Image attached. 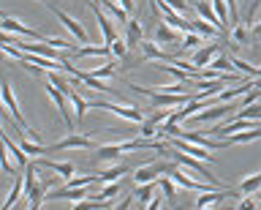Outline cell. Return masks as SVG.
I'll return each mask as SVG.
<instances>
[{
  "instance_id": "1",
  "label": "cell",
  "mask_w": 261,
  "mask_h": 210,
  "mask_svg": "<svg viewBox=\"0 0 261 210\" xmlns=\"http://www.w3.org/2000/svg\"><path fill=\"white\" fill-rule=\"evenodd\" d=\"M128 87H134L136 93H142L144 99H150L152 107H161V109L185 107L188 101L196 99V93H163V90H150V87H142V85H128Z\"/></svg>"
},
{
  "instance_id": "2",
  "label": "cell",
  "mask_w": 261,
  "mask_h": 210,
  "mask_svg": "<svg viewBox=\"0 0 261 210\" xmlns=\"http://www.w3.org/2000/svg\"><path fill=\"white\" fill-rule=\"evenodd\" d=\"M90 109L112 112V115L128 120V123H139V126L144 123V115L139 112V107H122V104H114L112 99H95V101H90Z\"/></svg>"
},
{
  "instance_id": "3",
  "label": "cell",
  "mask_w": 261,
  "mask_h": 210,
  "mask_svg": "<svg viewBox=\"0 0 261 210\" xmlns=\"http://www.w3.org/2000/svg\"><path fill=\"white\" fill-rule=\"evenodd\" d=\"M174 164H169V161H152V164H142L134 172V183L142 185V183H155L161 180V175H171L174 172Z\"/></svg>"
},
{
  "instance_id": "4",
  "label": "cell",
  "mask_w": 261,
  "mask_h": 210,
  "mask_svg": "<svg viewBox=\"0 0 261 210\" xmlns=\"http://www.w3.org/2000/svg\"><path fill=\"white\" fill-rule=\"evenodd\" d=\"M166 156H171V158H174L179 167H185V169H191V172H196V177H204L207 183H212V185H218V189H220V180H218V177H215V175H210L207 169H204V167L199 164L201 158H193V156H188V153L177 150V148H174V153L166 150Z\"/></svg>"
},
{
  "instance_id": "5",
  "label": "cell",
  "mask_w": 261,
  "mask_h": 210,
  "mask_svg": "<svg viewBox=\"0 0 261 210\" xmlns=\"http://www.w3.org/2000/svg\"><path fill=\"white\" fill-rule=\"evenodd\" d=\"M90 148H98L90 136L71 134V136H65V139L55 142V145H46V153H57V150H90Z\"/></svg>"
},
{
  "instance_id": "6",
  "label": "cell",
  "mask_w": 261,
  "mask_h": 210,
  "mask_svg": "<svg viewBox=\"0 0 261 210\" xmlns=\"http://www.w3.org/2000/svg\"><path fill=\"white\" fill-rule=\"evenodd\" d=\"M0 30H6V33H14V36H22V38H36V41H46L44 33H38V30H33L28 25H22L19 19L14 17H3L0 19Z\"/></svg>"
},
{
  "instance_id": "7",
  "label": "cell",
  "mask_w": 261,
  "mask_h": 210,
  "mask_svg": "<svg viewBox=\"0 0 261 210\" xmlns=\"http://www.w3.org/2000/svg\"><path fill=\"white\" fill-rule=\"evenodd\" d=\"M52 11H55V17L60 19V25H65V28H68V30H71V36L76 38L79 44H90V41H87V33H85V28H82L76 19H73V17H68V14H65L63 9H57V6H52Z\"/></svg>"
},
{
  "instance_id": "8",
  "label": "cell",
  "mask_w": 261,
  "mask_h": 210,
  "mask_svg": "<svg viewBox=\"0 0 261 210\" xmlns=\"http://www.w3.org/2000/svg\"><path fill=\"white\" fill-rule=\"evenodd\" d=\"M171 145H174L177 150L188 153V156H193V158H201V161H215V158H212V153H210L207 148H201V145H193V142H185V139H179V136H174V139H171Z\"/></svg>"
},
{
  "instance_id": "9",
  "label": "cell",
  "mask_w": 261,
  "mask_h": 210,
  "mask_svg": "<svg viewBox=\"0 0 261 210\" xmlns=\"http://www.w3.org/2000/svg\"><path fill=\"white\" fill-rule=\"evenodd\" d=\"M95 14V19H98V28H101V33H103V41L106 46H109L112 41H117V33H114V28H112V22H109V14H106L101 6H90Z\"/></svg>"
},
{
  "instance_id": "10",
  "label": "cell",
  "mask_w": 261,
  "mask_h": 210,
  "mask_svg": "<svg viewBox=\"0 0 261 210\" xmlns=\"http://www.w3.org/2000/svg\"><path fill=\"white\" fill-rule=\"evenodd\" d=\"M182 36H185V33L171 30L166 22H161V25L155 28V41H158V44H182Z\"/></svg>"
},
{
  "instance_id": "11",
  "label": "cell",
  "mask_w": 261,
  "mask_h": 210,
  "mask_svg": "<svg viewBox=\"0 0 261 210\" xmlns=\"http://www.w3.org/2000/svg\"><path fill=\"white\" fill-rule=\"evenodd\" d=\"M231 112V107L228 104H212V107H207L204 112H199L196 115V123H212V120H218V118H223Z\"/></svg>"
},
{
  "instance_id": "12",
  "label": "cell",
  "mask_w": 261,
  "mask_h": 210,
  "mask_svg": "<svg viewBox=\"0 0 261 210\" xmlns=\"http://www.w3.org/2000/svg\"><path fill=\"white\" fill-rule=\"evenodd\" d=\"M122 142H117V145H98L95 148V158L98 161H120V156H122Z\"/></svg>"
},
{
  "instance_id": "13",
  "label": "cell",
  "mask_w": 261,
  "mask_h": 210,
  "mask_svg": "<svg viewBox=\"0 0 261 210\" xmlns=\"http://www.w3.org/2000/svg\"><path fill=\"white\" fill-rule=\"evenodd\" d=\"M68 101H71V107H73V118H76V126L82 123V120H85V115H87V109H90V101H85L82 99V96L73 90H68Z\"/></svg>"
},
{
  "instance_id": "14",
  "label": "cell",
  "mask_w": 261,
  "mask_h": 210,
  "mask_svg": "<svg viewBox=\"0 0 261 210\" xmlns=\"http://www.w3.org/2000/svg\"><path fill=\"white\" fill-rule=\"evenodd\" d=\"M218 52H220L218 44H207L204 50H196V52H193V60H191V63H193V66H199V68H201V66H210L212 58H215Z\"/></svg>"
},
{
  "instance_id": "15",
  "label": "cell",
  "mask_w": 261,
  "mask_h": 210,
  "mask_svg": "<svg viewBox=\"0 0 261 210\" xmlns=\"http://www.w3.org/2000/svg\"><path fill=\"white\" fill-rule=\"evenodd\" d=\"M98 175V183H117L122 175H128V164H114L109 169H101V172H95Z\"/></svg>"
},
{
  "instance_id": "16",
  "label": "cell",
  "mask_w": 261,
  "mask_h": 210,
  "mask_svg": "<svg viewBox=\"0 0 261 210\" xmlns=\"http://www.w3.org/2000/svg\"><path fill=\"white\" fill-rule=\"evenodd\" d=\"M142 41H144L142 25H139L136 19H128V33H125V44H128V50H136V46H142Z\"/></svg>"
},
{
  "instance_id": "17",
  "label": "cell",
  "mask_w": 261,
  "mask_h": 210,
  "mask_svg": "<svg viewBox=\"0 0 261 210\" xmlns=\"http://www.w3.org/2000/svg\"><path fill=\"white\" fill-rule=\"evenodd\" d=\"M38 167H46V169H52V172L63 175V177H71V175H73V164H71V161H52V158H41V161H38Z\"/></svg>"
},
{
  "instance_id": "18",
  "label": "cell",
  "mask_w": 261,
  "mask_h": 210,
  "mask_svg": "<svg viewBox=\"0 0 261 210\" xmlns=\"http://www.w3.org/2000/svg\"><path fill=\"white\" fill-rule=\"evenodd\" d=\"M73 58H87V55H95V58H109L112 46H73Z\"/></svg>"
},
{
  "instance_id": "19",
  "label": "cell",
  "mask_w": 261,
  "mask_h": 210,
  "mask_svg": "<svg viewBox=\"0 0 261 210\" xmlns=\"http://www.w3.org/2000/svg\"><path fill=\"white\" fill-rule=\"evenodd\" d=\"M261 189V172H256V175H250V177H245V180L240 183V191L242 197H256V191Z\"/></svg>"
},
{
  "instance_id": "20",
  "label": "cell",
  "mask_w": 261,
  "mask_h": 210,
  "mask_svg": "<svg viewBox=\"0 0 261 210\" xmlns=\"http://www.w3.org/2000/svg\"><path fill=\"white\" fill-rule=\"evenodd\" d=\"M98 6L109 14V17H114V19H120V22H128V11L122 9L120 3H114V0H98Z\"/></svg>"
},
{
  "instance_id": "21",
  "label": "cell",
  "mask_w": 261,
  "mask_h": 210,
  "mask_svg": "<svg viewBox=\"0 0 261 210\" xmlns=\"http://www.w3.org/2000/svg\"><path fill=\"white\" fill-rule=\"evenodd\" d=\"M193 33H199V36H204V38H215V36H218V28L210 25L207 19H201L199 14H196V19H193Z\"/></svg>"
},
{
  "instance_id": "22",
  "label": "cell",
  "mask_w": 261,
  "mask_h": 210,
  "mask_svg": "<svg viewBox=\"0 0 261 210\" xmlns=\"http://www.w3.org/2000/svg\"><path fill=\"white\" fill-rule=\"evenodd\" d=\"M196 14H199L201 19H207L210 25H215L218 30H223V25H220V19H218V14L212 11V6H210V3H199V6H196Z\"/></svg>"
},
{
  "instance_id": "23",
  "label": "cell",
  "mask_w": 261,
  "mask_h": 210,
  "mask_svg": "<svg viewBox=\"0 0 261 210\" xmlns=\"http://www.w3.org/2000/svg\"><path fill=\"white\" fill-rule=\"evenodd\" d=\"M231 145H240V142H256L261 139V128H248V131H240V134H231V136H226Z\"/></svg>"
},
{
  "instance_id": "24",
  "label": "cell",
  "mask_w": 261,
  "mask_h": 210,
  "mask_svg": "<svg viewBox=\"0 0 261 210\" xmlns=\"http://www.w3.org/2000/svg\"><path fill=\"white\" fill-rule=\"evenodd\" d=\"M112 207L109 199H82V202H73L71 210H106Z\"/></svg>"
},
{
  "instance_id": "25",
  "label": "cell",
  "mask_w": 261,
  "mask_h": 210,
  "mask_svg": "<svg viewBox=\"0 0 261 210\" xmlns=\"http://www.w3.org/2000/svg\"><path fill=\"white\" fill-rule=\"evenodd\" d=\"M210 6H212V11L218 14V19H220V25H228L231 22V14H228V6H226V0H210Z\"/></svg>"
},
{
  "instance_id": "26",
  "label": "cell",
  "mask_w": 261,
  "mask_h": 210,
  "mask_svg": "<svg viewBox=\"0 0 261 210\" xmlns=\"http://www.w3.org/2000/svg\"><path fill=\"white\" fill-rule=\"evenodd\" d=\"M210 66H212V71H220V74H231V71H234L231 58H226V55H220V52L215 55V58H212Z\"/></svg>"
},
{
  "instance_id": "27",
  "label": "cell",
  "mask_w": 261,
  "mask_h": 210,
  "mask_svg": "<svg viewBox=\"0 0 261 210\" xmlns=\"http://www.w3.org/2000/svg\"><path fill=\"white\" fill-rule=\"evenodd\" d=\"M155 183H158V180H155ZM155 183H142V185H139V189H136V199L142 202V205H150V202H152V191H155Z\"/></svg>"
},
{
  "instance_id": "28",
  "label": "cell",
  "mask_w": 261,
  "mask_h": 210,
  "mask_svg": "<svg viewBox=\"0 0 261 210\" xmlns=\"http://www.w3.org/2000/svg\"><path fill=\"white\" fill-rule=\"evenodd\" d=\"M234 118H248V120H261V104H250V107H240Z\"/></svg>"
},
{
  "instance_id": "29",
  "label": "cell",
  "mask_w": 261,
  "mask_h": 210,
  "mask_svg": "<svg viewBox=\"0 0 261 210\" xmlns=\"http://www.w3.org/2000/svg\"><path fill=\"white\" fill-rule=\"evenodd\" d=\"M117 194H120V183H106L103 189L98 191V197H95V199H109V202H112L114 197H117Z\"/></svg>"
},
{
  "instance_id": "30",
  "label": "cell",
  "mask_w": 261,
  "mask_h": 210,
  "mask_svg": "<svg viewBox=\"0 0 261 210\" xmlns=\"http://www.w3.org/2000/svg\"><path fill=\"white\" fill-rule=\"evenodd\" d=\"M158 185L163 189V197H169V199L177 197V189H174V180H171V175H169V177H161Z\"/></svg>"
},
{
  "instance_id": "31",
  "label": "cell",
  "mask_w": 261,
  "mask_h": 210,
  "mask_svg": "<svg viewBox=\"0 0 261 210\" xmlns=\"http://www.w3.org/2000/svg\"><path fill=\"white\" fill-rule=\"evenodd\" d=\"M201 38H204V36H199V33H185V36H182V44H179V46H182V50H193V46L201 44Z\"/></svg>"
},
{
  "instance_id": "32",
  "label": "cell",
  "mask_w": 261,
  "mask_h": 210,
  "mask_svg": "<svg viewBox=\"0 0 261 210\" xmlns=\"http://www.w3.org/2000/svg\"><path fill=\"white\" fill-rule=\"evenodd\" d=\"M231 41L248 44V30H245V25H234V28H231Z\"/></svg>"
},
{
  "instance_id": "33",
  "label": "cell",
  "mask_w": 261,
  "mask_h": 210,
  "mask_svg": "<svg viewBox=\"0 0 261 210\" xmlns=\"http://www.w3.org/2000/svg\"><path fill=\"white\" fill-rule=\"evenodd\" d=\"M109 46H112V58H120V60H122V58L128 55V44L120 41V38H117V41H112Z\"/></svg>"
},
{
  "instance_id": "34",
  "label": "cell",
  "mask_w": 261,
  "mask_h": 210,
  "mask_svg": "<svg viewBox=\"0 0 261 210\" xmlns=\"http://www.w3.org/2000/svg\"><path fill=\"white\" fill-rule=\"evenodd\" d=\"M163 3H169L177 14H188V11H191V3H188V0H163Z\"/></svg>"
},
{
  "instance_id": "35",
  "label": "cell",
  "mask_w": 261,
  "mask_h": 210,
  "mask_svg": "<svg viewBox=\"0 0 261 210\" xmlns=\"http://www.w3.org/2000/svg\"><path fill=\"white\" fill-rule=\"evenodd\" d=\"M234 210H258V199H253V197H242V202L237 205Z\"/></svg>"
},
{
  "instance_id": "36",
  "label": "cell",
  "mask_w": 261,
  "mask_h": 210,
  "mask_svg": "<svg viewBox=\"0 0 261 210\" xmlns=\"http://www.w3.org/2000/svg\"><path fill=\"white\" fill-rule=\"evenodd\" d=\"M93 77H98V79H103V77H114V68H112V63H106L103 68H95V71H90Z\"/></svg>"
},
{
  "instance_id": "37",
  "label": "cell",
  "mask_w": 261,
  "mask_h": 210,
  "mask_svg": "<svg viewBox=\"0 0 261 210\" xmlns=\"http://www.w3.org/2000/svg\"><path fill=\"white\" fill-rule=\"evenodd\" d=\"M117 3H120L128 14H130V11H134V6H136V0H117Z\"/></svg>"
},
{
  "instance_id": "38",
  "label": "cell",
  "mask_w": 261,
  "mask_h": 210,
  "mask_svg": "<svg viewBox=\"0 0 261 210\" xmlns=\"http://www.w3.org/2000/svg\"><path fill=\"white\" fill-rule=\"evenodd\" d=\"M147 210H161V197H155L150 205H147Z\"/></svg>"
},
{
  "instance_id": "39",
  "label": "cell",
  "mask_w": 261,
  "mask_h": 210,
  "mask_svg": "<svg viewBox=\"0 0 261 210\" xmlns=\"http://www.w3.org/2000/svg\"><path fill=\"white\" fill-rule=\"evenodd\" d=\"M0 63H16V60H8V55H6L3 46H0ZM16 66H19V63H16Z\"/></svg>"
},
{
  "instance_id": "40",
  "label": "cell",
  "mask_w": 261,
  "mask_h": 210,
  "mask_svg": "<svg viewBox=\"0 0 261 210\" xmlns=\"http://www.w3.org/2000/svg\"><path fill=\"white\" fill-rule=\"evenodd\" d=\"M128 207H130V199H122V202H120V205L114 207V210H128Z\"/></svg>"
},
{
  "instance_id": "41",
  "label": "cell",
  "mask_w": 261,
  "mask_h": 210,
  "mask_svg": "<svg viewBox=\"0 0 261 210\" xmlns=\"http://www.w3.org/2000/svg\"><path fill=\"white\" fill-rule=\"evenodd\" d=\"M250 28H253V33H256V36H261V22H253Z\"/></svg>"
},
{
  "instance_id": "42",
  "label": "cell",
  "mask_w": 261,
  "mask_h": 210,
  "mask_svg": "<svg viewBox=\"0 0 261 210\" xmlns=\"http://www.w3.org/2000/svg\"><path fill=\"white\" fill-rule=\"evenodd\" d=\"M253 87H256V90L261 93V77H256V79H253Z\"/></svg>"
},
{
  "instance_id": "43",
  "label": "cell",
  "mask_w": 261,
  "mask_h": 210,
  "mask_svg": "<svg viewBox=\"0 0 261 210\" xmlns=\"http://www.w3.org/2000/svg\"><path fill=\"white\" fill-rule=\"evenodd\" d=\"M28 210H41V202H30V207Z\"/></svg>"
},
{
  "instance_id": "44",
  "label": "cell",
  "mask_w": 261,
  "mask_h": 210,
  "mask_svg": "<svg viewBox=\"0 0 261 210\" xmlns=\"http://www.w3.org/2000/svg\"><path fill=\"white\" fill-rule=\"evenodd\" d=\"M256 199H258V205H261V191H256Z\"/></svg>"
},
{
  "instance_id": "45",
  "label": "cell",
  "mask_w": 261,
  "mask_h": 210,
  "mask_svg": "<svg viewBox=\"0 0 261 210\" xmlns=\"http://www.w3.org/2000/svg\"><path fill=\"white\" fill-rule=\"evenodd\" d=\"M0 118H3V101H0Z\"/></svg>"
},
{
  "instance_id": "46",
  "label": "cell",
  "mask_w": 261,
  "mask_h": 210,
  "mask_svg": "<svg viewBox=\"0 0 261 210\" xmlns=\"http://www.w3.org/2000/svg\"><path fill=\"white\" fill-rule=\"evenodd\" d=\"M41 3H49V0H41Z\"/></svg>"
},
{
  "instance_id": "47",
  "label": "cell",
  "mask_w": 261,
  "mask_h": 210,
  "mask_svg": "<svg viewBox=\"0 0 261 210\" xmlns=\"http://www.w3.org/2000/svg\"><path fill=\"white\" fill-rule=\"evenodd\" d=\"M210 210H215V207H210Z\"/></svg>"
}]
</instances>
